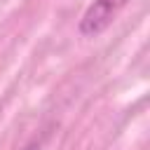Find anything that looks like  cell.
I'll use <instances>...</instances> for the list:
<instances>
[{
	"label": "cell",
	"instance_id": "obj_1",
	"mask_svg": "<svg viewBox=\"0 0 150 150\" xmlns=\"http://www.w3.org/2000/svg\"><path fill=\"white\" fill-rule=\"evenodd\" d=\"M124 5H127V0H94L80 21V33L82 35H98L101 30H105L115 21V16L120 14V9Z\"/></svg>",
	"mask_w": 150,
	"mask_h": 150
},
{
	"label": "cell",
	"instance_id": "obj_2",
	"mask_svg": "<svg viewBox=\"0 0 150 150\" xmlns=\"http://www.w3.org/2000/svg\"><path fill=\"white\" fill-rule=\"evenodd\" d=\"M26 150H38V148H26Z\"/></svg>",
	"mask_w": 150,
	"mask_h": 150
}]
</instances>
